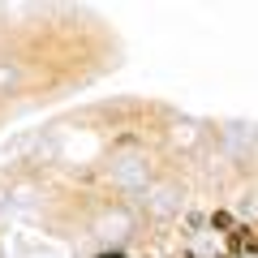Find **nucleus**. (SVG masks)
Masks as SVG:
<instances>
[{
    "label": "nucleus",
    "instance_id": "1",
    "mask_svg": "<svg viewBox=\"0 0 258 258\" xmlns=\"http://www.w3.org/2000/svg\"><path fill=\"white\" fill-rule=\"evenodd\" d=\"M245 245H249V228H232L228 232V249L232 254H245Z\"/></svg>",
    "mask_w": 258,
    "mask_h": 258
},
{
    "label": "nucleus",
    "instance_id": "2",
    "mask_svg": "<svg viewBox=\"0 0 258 258\" xmlns=\"http://www.w3.org/2000/svg\"><path fill=\"white\" fill-rule=\"evenodd\" d=\"M211 224H215V228H224V232H232V215H228V211H215Z\"/></svg>",
    "mask_w": 258,
    "mask_h": 258
},
{
    "label": "nucleus",
    "instance_id": "3",
    "mask_svg": "<svg viewBox=\"0 0 258 258\" xmlns=\"http://www.w3.org/2000/svg\"><path fill=\"white\" fill-rule=\"evenodd\" d=\"M103 258H116V254H103Z\"/></svg>",
    "mask_w": 258,
    "mask_h": 258
},
{
    "label": "nucleus",
    "instance_id": "4",
    "mask_svg": "<svg viewBox=\"0 0 258 258\" xmlns=\"http://www.w3.org/2000/svg\"><path fill=\"white\" fill-rule=\"evenodd\" d=\"M181 258H194V254H181Z\"/></svg>",
    "mask_w": 258,
    "mask_h": 258
}]
</instances>
